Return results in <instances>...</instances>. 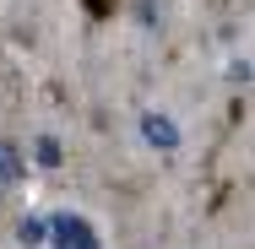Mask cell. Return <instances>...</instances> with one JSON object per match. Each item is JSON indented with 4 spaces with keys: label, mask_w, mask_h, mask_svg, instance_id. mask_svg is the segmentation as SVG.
Here are the masks:
<instances>
[{
    "label": "cell",
    "mask_w": 255,
    "mask_h": 249,
    "mask_svg": "<svg viewBox=\"0 0 255 249\" xmlns=\"http://www.w3.org/2000/svg\"><path fill=\"white\" fill-rule=\"evenodd\" d=\"M87 5H93V16H109L114 11V0H87Z\"/></svg>",
    "instance_id": "cell-6"
},
{
    "label": "cell",
    "mask_w": 255,
    "mask_h": 249,
    "mask_svg": "<svg viewBox=\"0 0 255 249\" xmlns=\"http://www.w3.org/2000/svg\"><path fill=\"white\" fill-rule=\"evenodd\" d=\"M16 239H22V244L33 249V244H44V239H49V228H44L38 217H22V228H16Z\"/></svg>",
    "instance_id": "cell-4"
},
{
    "label": "cell",
    "mask_w": 255,
    "mask_h": 249,
    "mask_svg": "<svg viewBox=\"0 0 255 249\" xmlns=\"http://www.w3.org/2000/svg\"><path fill=\"white\" fill-rule=\"evenodd\" d=\"M54 249H98V239H93V228L82 222V217H54Z\"/></svg>",
    "instance_id": "cell-1"
},
{
    "label": "cell",
    "mask_w": 255,
    "mask_h": 249,
    "mask_svg": "<svg viewBox=\"0 0 255 249\" xmlns=\"http://www.w3.org/2000/svg\"><path fill=\"white\" fill-rule=\"evenodd\" d=\"M11 184H22V152L0 141V190H11Z\"/></svg>",
    "instance_id": "cell-2"
},
{
    "label": "cell",
    "mask_w": 255,
    "mask_h": 249,
    "mask_svg": "<svg viewBox=\"0 0 255 249\" xmlns=\"http://www.w3.org/2000/svg\"><path fill=\"white\" fill-rule=\"evenodd\" d=\"M38 163H49V168L60 163V147H54V136H38Z\"/></svg>",
    "instance_id": "cell-5"
},
{
    "label": "cell",
    "mask_w": 255,
    "mask_h": 249,
    "mask_svg": "<svg viewBox=\"0 0 255 249\" xmlns=\"http://www.w3.org/2000/svg\"><path fill=\"white\" fill-rule=\"evenodd\" d=\"M141 130H147V141H152V147H179V130H174V125H168V119H157V114H147V119H141Z\"/></svg>",
    "instance_id": "cell-3"
}]
</instances>
